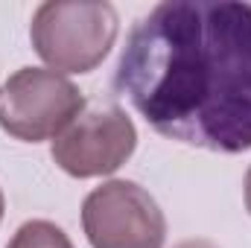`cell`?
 Segmentation results:
<instances>
[{
  "instance_id": "ba28073f",
  "label": "cell",
  "mask_w": 251,
  "mask_h": 248,
  "mask_svg": "<svg viewBox=\"0 0 251 248\" xmlns=\"http://www.w3.org/2000/svg\"><path fill=\"white\" fill-rule=\"evenodd\" d=\"M246 207H249V213H251V167H249V173H246Z\"/></svg>"
},
{
  "instance_id": "277c9868",
  "label": "cell",
  "mask_w": 251,
  "mask_h": 248,
  "mask_svg": "<svg viewBox=\"0 0 251 248\" xmlns=\"http://www.w3.org/2000/svg\"><path fill=\"white\" fill-rule=\"evenodd\" d=\"M82 228L91 248H164L167 219L158 201L134 181L114 178L82 201Z\"/></svg>"
},
{
  "instance_id": "9c48e42d",
  "label": "cell",
  "mask_w": 251,
  "mask_h": 248,
  "mask_svg": "<svg viewBox=\"0 0 251 248\" xmlns=\"http://www.w3.org/2000/svg\"><path fill=\"white\" fill-rule=\"evenodd\" d=\"M0 219H3V190H0Z\"/></svg>"
},
{
  "instance_id": "5b68a950",
  "label": "cell",
  "mask_w": 251,
  "mask_h": 248,
  "mask_svg": "<svg viewBox=\"0 0 251 248\" xmlns=\"http://www.w3.org/2000/svg\"><path fill=\"white\" fill-rule=\"evenodd\" d=\"M137 128L120 105H102L79 114L53 140V161L73 178L111 175L131 158Z\"/></svg>"
},
{
  "instance_id": "3957f363",
  "label": "cell",
  "mask_w": 251,
  "mask_h": 248,
  "mask_svg": "<svg viewBox=\"0 0 251 248\" xmlns=\"http://www.w3.org/2000/svg\"><path fill=\"white\" fill-rule=\"evenodd\" d=\"M82 111L85 97L56 70L21 67L0 88V128L24 143L56 140Z\"/></svg>"
},
{
  "instance_id": "52a82bcc",
  "label": "cell",
  "mask_w": 251,
  "mask_h": 248,
  "mask_svg": "<svg viewBox=\"0 0 251 248\" xmlns=\"http://www.w3.org/2000/svg\"><path fill=\"white\" fill-rule=\"evenodd\" d=\"M176 248H216L210 240H184V243H178Z\"/></svg>"
},
{
  "instance_id": "6da1fadb",
  "label": "cell",
  "mask_w": 251,
  "mask_h": 248,
  "mask_svg": "<svg viewBox=\"0 0 251 248\" xmlns=\"http://www.w3.org/2000/svg\"><path fill=\"white\" fill-rule=\"evenodd\" d=\"M114 88L158 134L207 152L251 149V3L167 0L128 32Z\"/></svg>"
},
{
  "instance_id": "8992f818",
  "label": "cell",
  "mask_w": 251,
  "mask_h": 248,
  "mask_svg": "<svg viewBox=\"0 0 251 248\" xmlns=\"http://www.w3.org/2000/svg\"><path fill=\"white\" fill-rule=\"evenodd\" d=\"M6 248H73V243L59 225L47 219H32L15 231L12 243Z\"/></svg>"
},
{
  "instance_id": "7a4b0ae2",
  "label": "cell",
  "mask_w": 251,
  "mask_h": 248,
  "mask_svg": "<svg viewBox=\"0 0 251 248\" xmlns=\"http://www.w3.org/2000/svg\"><path fill=\"white\" fill-rule=\"evenodd\" d=\"M120 32L117 9L105 0H47L35 9L29 38L56 73H91Z\"/></svg>"
}]
</instances>
